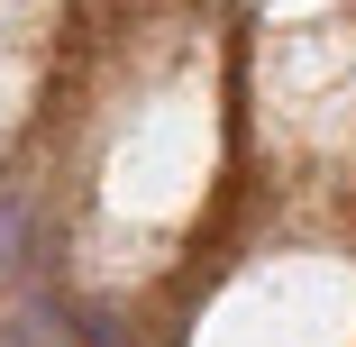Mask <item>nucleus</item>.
<instances>
[{"label":"nucleus","instance_id":"nucleus-1","mask_svg":"<svg viewBox=\"0 0 356 347\" xmlns=\"http://www.w3.org/2000/svg\"><path fill=\"white\" fill-rule=\"evenodd\" d=\"M55 338H64V311H55L46 293H37V302H19L10 320H0V347H55Z\"/></svg>","mask_w":356,"mask_h":347},{"label":"nucleus","instance_id":"nucleus-2","mask_svg":"<svg viewBox=\"0 0 356 347\" xmlns=\"http://www.w3.org/2000/svg\"><path fill=\"white\" fill-rule=\"evenodd\" d=\"M19 256H28V201H19V192H0V284L19 274Z\"/></svg>","mask_w":356,"mask_h":347}]
</instances>
